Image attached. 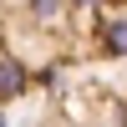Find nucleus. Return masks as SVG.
<instances>
[{
  "label": "nucleus",
  "instance_id": "1",
  "mask_svg": "<svg viewBox=\"0 0 127 127\" xmlns=\"http://www.w3.org/2000/svg\"><path fill=\"white\" fill-rule=\"evenodd\" d=\"M97 31L107 41V51L127 56V10H97Z\"/></svg>",
  "mask_w": 127,
  "mask_h": 127
},
{
  "label": "nucleus",
  "instance_id": "2",
  "mask_svg": "<svg viewBox=\"0 0 127 127\" xmlns=\"http://www.w3.org/2000/svg\"><path fill=\"white\" fill-rule=\"evenodd\" d=\"M26 92V71L15 66V56H0V97H15Z\"/></svg>",
  "mask_w": 127,
  "mask_h": 127
}]
</instances>
